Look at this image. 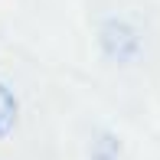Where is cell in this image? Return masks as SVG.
I'll list each match as a JSON object with an SVG mask.
<instances>
[{
	"label": "cell",
	"mask_w": 160,
	"mask_h": 160,
	"mask_svg": "<svg viewBox=\"0 0 160 160\" xmlns=\"http://www.w3.org/2000/svg\"><path fill=\"white\" fill-rule=\"evenodd\" d=\"M101 49L108 52V59L128 65L141 52V36H137V30L128 26L124 20H108L105 30H101Z\"/></svg>",
	"instance_id": "cell-1"
},
{
	"label": "cell",
	"mask_w": 160,
	"mask_h": 160,
	"mask_svg": "<svg viewBox=\"0 0 160 160\" xmlns=\"http://www.w3.org/2000/svg\"><path fill=\"white\" fill-rule=\"evenodd\" d=\"M13 124H17V98H13V92L7 88L3 82H0V141L13 131Z\"/></svg>",
	"instance_id": "cell-2"
}]
</instances>
